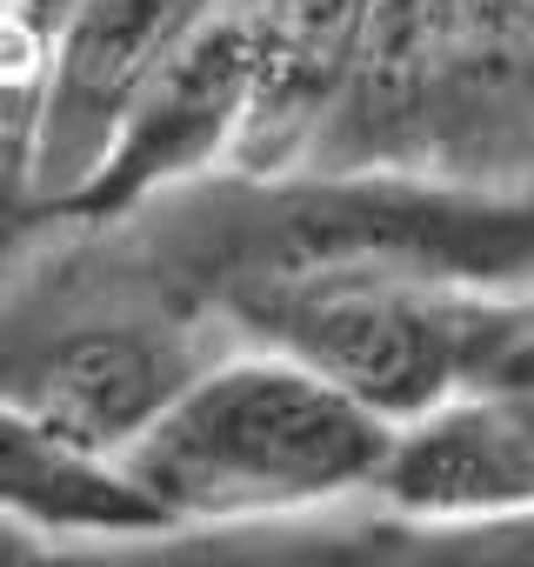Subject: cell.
<instances>
[{
	"mask_svg": "<svg viewBox=\"0 0 534 567\" xmlns=\"http://www.w3.org/2000/svg\"><path fill=\"white\" fill-rule=\"evenodd\" d=\"M514 301L521 295H468L394 274H288L220 295L214 315L247 348L295 354L381 421L408 427L487 368Z\"/></svg>",
	"mask_w": 534,
	"mask_h": 567,
	"instance_id": "obj_3",
	"label": "cell"
},
{
	"mask_svg": "<svg viewBox=\"0 0 534 567\" xmlns=\"http://www.w3.org/2000/svg\"><path fill=\"white\" fill-rule=\"evenodd\" d=\"M94 254L48 260L41 288H21L8 334V414L41 434L121 461L214 361L201 348V308L134 254V240L94 234Z\"/></svg>",
	"mask_w": 534,
	"mask_h": 567,
	"instance_id": "obj_2",
	"label": "cell"
},
{
	"mask_svg": "<svg viewBox=\"0 0 534 567\" xmlns=\"http://www.w3.org/2000/svg\"><path fill=\"white\" fill-rule=\"evenodd\" d=\"M408 520L388 507H341L315 520H260V527H167L107 547H41L8 534V567H388Z\"/></svg>",
	"mask_w": 534,
	"mask_h": 567,
	"instance_id": "obj_9",
	"label": "cell"
},
{
	"mask_svg": "<svg viewBox=\"0 0 534 567\" xmlns=\"http://www.w3.org/2000/svg\"><path fill=\"white\" fill-rule=\"evenodd\" d=\"M227 8L234 0H81L48 61L41 134L14 187L21 227L61 220L88 194L134 107Z\"/></svg>",
	"mask_w": 534,
	"mask_h": 567,
	"instance_id": "obj_4",
	"label": "cell"
},
{
	"mask_svg": "<svg viewBox=\"0 0 534 567\" xmlns=\"http://www.w3.org/2000/svg\"><path fill=\"white\" fill-rule=\"evenodd\" d=\"M434 181L534 194V0H461L434 121Z\"/></svg>",
	"mask_w": 534,
	"mask_h": 567,
	"instance_id": "obj_7",
	"label": "cell"
},
{
	"mask_svg": "<svg viewBox=\"0 0 534 567\" xmlns=\"http://www.w3.org/2000/svg\"><path fill=\"white\" fill-rule=\"evenodd\" d=\"M388 567H534V514L448 520V527H414L408 520Z\"/></svg>",
	"mask_w": 534,
	"mask_h": 567,
	"instance_id": "obj_11",
	"label": "cell"
},
{
	"mask_svg": "<svg viewBox=\"0 0 534 567\" xmlns=\"http://www.w3.org/2000/svg\"><path fill=\"white\" fill-rule=\"evenodd\" d=\"M0 474H8L0 487H8L14 534H28L41 547H107V540L167 534V520L127 481L121 461L68 447L21 414L0 421Z\"/></svg>",
	"mask_w": 534,
	"mask_h": 567,
	"instance_id": "obj_10",
	"label": "cell"
},
{
	"mask_svg": "<svg viewBox=\"0 0 534 567\" xmlns=\"http://www.w3.org/2000/svg\"><path fill=\"white\" fill-rule=\"evenodd\" d=\"M394 434L308 361L240 348L207 361L121 467L167 527H260L368 507Z\"/></svg>",
	"mask_w": 534,
	"mask_h": 567,
	"instance_id": "obj_1",
	"label": "cell"
},
{
	"mask_svg": "<svg viewBox=\"0 0 534 567\" xmlns=\"http://www.w3.org/2000/svg\"><path fill=\"white\" fill-rule=\"evenodd\" d=\"M81 0H0V41L28 48V54H54L61 28L74 21Z\"/></svg>",
	"mask_w": 534,
	"mask_h": 567,
	"instance_id": "obj_12",
	"label": "cell"
},
{
	"mask_svg": "<svg viewBox=\"0 0 534 567\" xmlns=\"http://www.w3.org/2000/svg\"><path fill=\"white\" fill-rule=\"evenodd\" d=\"M374 0H254V114L234 174L295 181L361 61Z\"/></svg>",
	"mask_w": 534,
	"mask_h": 567,
	"instance_id": "obj_8",
	"label": "cell"
},
{
	"mask_svg": "<svg viewBox=\"0 0 534 567\" xmlns=\"http://www.w3.org/2000/svg\"><path fill=\"white\" fill-rule=\"evenodd\" d=\"M461 0H374L361 61L308 154L315 181L421 174L434 181V121L454 61Z\"/></svg>",
	"mask_w": 534,
	"mask_h": 567,
	"instance_id": "obj_6",
	"label": "cell"
},
{
	"mask_svg": "<svg viewBox=\"0 0 534 567\" xmlns=\"http://www.w3.org/2000/svg\"><path fill=\"white\" fill-rule=\"evenodd\" d=\"M247 114H254V0H234L154 81V94L121 127L107 167L88 181V194L61 220L81 234H114L154 214L161 200L207 187L220 167L234 174Z\"/></svg>",
	"mask_w": 534,
	"mask_h": 567,
	"instance_id": "obj_5",
	"label": "cell"
}]
</instances>
